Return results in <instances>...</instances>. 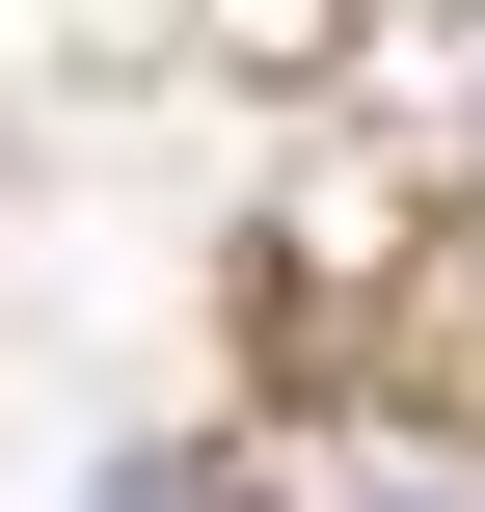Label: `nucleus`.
<instances>
[]
</instances>
